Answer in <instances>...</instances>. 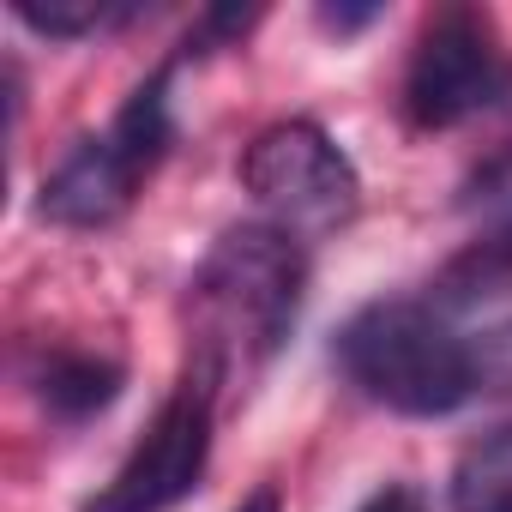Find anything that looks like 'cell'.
<instances>
[{
	"instance_id": "obj_2",
	"label": "cell",
	"mask_w": 512,
	"mask_h": 512,
	"mask_svg": "<svg viewBox=\"0 0 512 512\" xmlns=\"http://www.w3.org/2000/svg\"><path fill=\"white\" fill-rule=\"evenodd\" d=\"M338 374L392 416H452L482 386V350L464 344L428 302H368L332 338Z\"/></svg>"
},
{
	"instance_id": "obj_11",
	"label": "cell",
	"mask_w": 512,
	"mask_h": 512,
	"mask_svg": "<svg viewBox=\"0 0 512 512\" xmlns=\"http://www.w3.org/2000/svg\"><path fill=\"white\" fill-rule=\"evenodd\" d=\"M356 512H428V506H422V494H416L410 482H386V488H374Z\"/></svg>"
},
{
	"instance_id": "obj_7",
	"label": "cell",
	"mask_w": 512,
	"mask_h": 512,
	"mask_svg": "<svg viewBox=\"0 0 512 512\" xmlns=\"http://www.w3.org/2000/svg\"><path fill=\"white\" fill-rule=\"evenodd\" d=\"M494 205H500L494 223L440 272V296H434L440 308H470L482 296H506L512 290V187H500Z\"/></svg>"
},
{
	"instance_id": "obj_6",
	"label": "cell",
	"mask_w": 512,
	"mask_h": 512,
	"mask_svg": "<svg viewBox=\"0 0 512 512\" xmlns=\"http://www.w3.org/2000/svg\"><path fill=\"white\" fill-rule=\"evenodd\" d=\"M211 422H217V386L187 368L175 380V392L157 404L151 428L133 440V452L115 464V476L79 512H169V506H181L205 476Z\"/></svg>"
},
{
	"instance_id": "obj_8",
	"label": "cell",
	"mask_w": 512,
	"mask_h": 512,
	"mask_svg": "<svg viewBox=\"0 0 512 512\" xmlns=\"http://www.w3.org/2000/svg\"><path fill=\"white\" fill-rule=\"evenodd\" d=\"M446 506L452 512H512V422L476 434L452 476H446Z\"/></svg>"
},
{
	"instance_id": "obj_13",
	"label": "cell",
	"mask_w": 512,
	"mask_h": 512,
	"mask_svg": "<svg viewBox=\"0 0 512 512\" xmlns=\"http://www.w3.org/2000/svg\"><path fill=\"white\" fill-rule=\"evenodd\" d=\"M235 512H278V494H272V488H260V494H247Z\"/></svg>"
},
{
	"instance_id": "obj_9",
	"label": "cell",
	"mask_w": 512,
	"mask_h": 512,
	"mask_svg": "<svg viewBox=\"0 0 512 512\" xmlns=\"http://www.w3.org/2000/svg\"><path fill=\"white\" fill-rule=\"evenodd\" d=\"M115 392H121V362L85 356V350H61V356H49L43 374H37V398H43L55 416H67V422H79V416L115 404Z\"/></svg>"
},
{
	"instance_id": "obj_10",
	"label": "cell",
	"mask_w": 512,
	"mask_h": 512,
	"mask_svg": "<svg viewBox=\"0 0 512 512\" xmlns=\"http://www.w3.org/2000/svg\"><path fill=\"white\" fill-rule=\"evenodd\" d=\"M13 13L19 25H31L49 43H79V37L127 25L139 7H127V0H13Z\"/></svg>"
},
{
	"instance_id": "obj_4",
	"label": "cell",
	"mask_w": 512,
	"mask_h": 512,
	"mask_svg": "<svg viewBox=\"0 0 512 512\" xmlns=\"http://www.w3.org/2000/svg\"><path fill=\"white\" fill-rule=\"evenodd\" d=\"M241 187L272 229L296 241L344 229L362 205V175L320 121H272L266 133H253L241 151Z\"/></svg>"
},
{
	"instance_id": "obj_12",
	"label": "cell",
	"mask_w": 512,
	"mask_h": 512,
	"mask_svg": "<svg viewBox=\"0 0 512 512\" xmlns=\"http://www.w3.org/2000/svg\"><path fill=\"white\" fill-rule=\"evenodd\" d=\"M380 19V7H320V25L326 31H338V37H350V31H362V25H374Z\"/></svg>"
},
{
	"instance_id": "obj_5",
	"label": "cell",
	"mask_w": 512,
	"mask_h": 512,
	"mask_svg": "<svg viewBox=\"0 0 512 512\" xmlns=\"http://www.w3.org/2000/svg\"><path fill=\"white\" fill-rule=\"evenodd\" d=\"M512 97V55L476 7H440L404 67V115L422 133L464 127Z\"/></svg>"
},
{
	"instance_id": "obj_3",
	"label": "cell",
	"mask_w": 512,
	"mask_h": 512,
	"mask_svg": "<svg viewBox=\"0 0 512 512\" xmlns=\"http://www.w3.org/2000/svg\"><path fill=\"white\" fill-rule=\"evenodd\" d=\"M169 145H175V109H169V67H163L133 85V97L115 109L103 133L79 139L55 163V175H43L37 211L61 229H103L127 217V205L169 157Z\"/></svg>"
},
{
	"instance_id": "obj_1",
	"label": "cell",
	"mask_w": 512,
	"mask_h": 512,
	"mask_svg": "<svg viewBox=\"0 0 512 512\" xmlns=\"http://www.w3.org/2000/svg\"><path fill=\"white\" fill-rule=\"evenodd\" d=\"M302 290H308V260L296 235L272 229L266 217L223 229L187 284V326H193L187 368L217 392L247 386L290 344Z\"/></svg>"
}]
</instances>
